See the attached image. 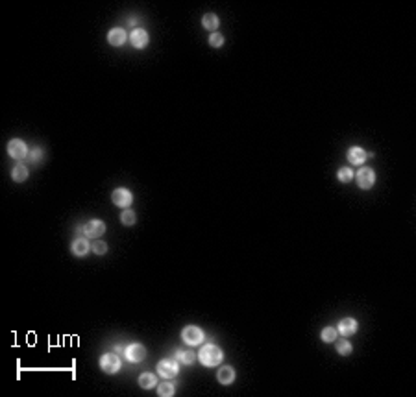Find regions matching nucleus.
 Returning <instances> with one entry per match:
<instances>
[{
  "instance_id": "f257e3e1",
  "label": "nucleus",
  "mask_w": 416,
  "mask_h": 397,
  "mask_svg": "<svg viewBox=\"0 0 416 397\" xmlns=\"http://www.w3.org/2000/svg\"><path fill=\"white\" fill-rule=\"evenodd\" d=\"M222 358H224V353H222V349H220L219 346H215V344H207V346H204V348L200 349V353H198V360L204 364V366H207V368L219 366V364L222 362Z\"/></svg>"
},
{
  "instance_id": "f03ea898",
  "label": "nucleus",
  "mask_w": 416,
  "mask_h": 397,
  "mask_svg": "<svg viewBox=\"0 0 416 397\" xmlns=\"http://www.w3.org/2000/svg\"><path fill=\"white\" fill-rule=\"evenodd\" d=\"M100 369L104 371V373H107V375H113V373H117L120 369V366H122V362H120V358L115 353H106V355L100 356Z\"/></svg>"
},
{
  "instance_id": "7ed1b4c3",
  "label": "nucleus",
  "mask_w": 416,
  "mask_h": 397,
  "mask_svg": "<svg viewBox=\"0 0 416 397\" xmlns=\"http://www.w3.org/2000/svg\"><path fill=\"white\" fill-rule=\"evenodd\" d=\"M80 229H82V233L87 238H98L106 233V223L102 222V220H98V218H92L85 225H82Z\"/></svg>"
},
{
  "instance_id": "20e7f679",
  "label": "nucleus",
  "mask_w": 416,
  "mask_h": 397,
  "mask_svg": "<svg viewBox=\"0 0 416 397\" xmlns=\"http://www.w3.org/2000/svg\"><path fill=\"white\" fill-rule=\"evenodd\" d=\"M111 202H113L117 207L128 209V207L134 203V194H132V190H128V188L119 187L111 192Z\"/></svg>"
},
{
  "instance_id": "39448f33",
  "label": "nucleus",
  "mask_w": 416,
  "mask_h": 397,
  "mask_svg": "<svg viewBox=\"0 0 416 397\" xmlns=\"http://www.w3.org/2000/svg\"><path fill=\"white\" fill-rule=\"evenodd\" d=\"M182 338L189 346H198V344H202V340H204V331L200 327H196V325H187L182 331Z\"/></svg>"
},
{
  "instance_id": "423d86ee",
  "label": "nucleus",
  "mask_w": 416,
  "mask_h": 397,
  "mask_svg": "<svg viewBox=\"0 0 416 397\" xmlns=\"http://www.w3.org/2000/svg\"><path fill=\"white\" fill-rule=\"evenodd\" d=\"M7 153H9V157L21 161L28 155V146H26V142H24V140L11 139L9 142H7Z\"/></svg>"
},
{
  "instance_id": "0eeeda50",
  "label": "nucleus",
  "mask_w": 416,
  "mask_h": 397,
  "mask_svg": "<svg viewBox=\"0 0 416 397\" xmlns=\"http://www.w3.org/2000/svg\"><path fill=\"white\" fill-rule=\"evenodd\" d=\"M178 371H180V366L172 358H163L161 362H157V373L163 379H172V377L178 375Z\"/></svg>"
},
{
  "instance_id": "6e6552de",
  "label": "nucleus",
  "mask_w": 416,
  "mask_h": 397,
  "mask_svg": "<svg viewBox=\"0 0 416 397\" xmlns=\"http://www.w3.org/2000/svg\"><path fill=\"white\" fill-rule=\"evenodd\" d=\"M375 183V172L372 168H361L357 172V185H359L363 190H368L372 188Z\"/></svg>"
},
{
  "instance_id": "1a4fd4ad",
  "label": "nucleus",
  "mask_w": 416,
  "mask_h": 397,
  "mask_svg": "<svg viewBox=\"0 0 416 397\" xmlns=\"http://www.w3.org/2000/svg\"><path fill=\"white\" fill-rule=\"evenodd\" d=\"M144 356H146V349L142 344H130L126 348V358L130 362L139 364L141 360H144Z\"/></svg>"
},
{
  "instance_id": "9d476101",
  "label": "nucleus",
  "mask_w": 416,
  "mask_h": 397,
  "mask_svg": "<svg viewBox=\"0 0 416 397\" xmlns=\"http://www.w3.org/2000/svg\"><path fill=\"white\" fill-rule=\"evenodd\" d=\"M357 329H359V323L353 320V318H342V320L339 321V325H337V331H339V335L342 336H352L357 333Z\"/></svg>"
},
{
  "instance_id": "9b49d317",
  "label": "nucleus",
  "mask_w": 416,
  "mask_h": 397,
  "mask_svg": "<svg viewBox=\"0 0 416 397\" xmlns=\"http://www.w3.org/2000/svg\"><path fill=\"white\" fill-rule=\"evenodd\" d=\"M130 41H132V44H134V48H144L150 41L148 32H146V30H142V28H135L134 32L130 34Z\"/></svg>"
},
{
  "instance_id": "f8f14e48",
  "label": "nucleus",
  "mask_w": 416,
  "mask_h": 397,
  "mask_svg": "<svg viewBox=\"0 0 416 397\" xmlns=\"http://www.w3.org/2000/svg\"><path fill=\"white\" fill-rule=\"evenodd\" d=\"M89 250H91V242L87 240V237L76 238L71 246L72 255H76V257H85V255L89 253Z\"/></svg>"
},
{
  "instance_id": "ddd939ff",
  "label": "nucleus",
  "mask_w": 416,
  "mask_h": 397,
  "mask_svg": "<svg viewBox=\"0 0 416 397\" xmlns=\"http://www.w3.org/2000/svg\"><path fill=\"white\" fill-rule=\"evenodd\" d=\"M126 39H128V34L120 28V26L111 28L109 30V34H107V41H109L111 46H122V44L126 43Z\"/></svg>"
},
{
  "instance_id": "4468645a",
  "label": "nucleus",
  "mask_w": 416,
  "mask_h": 397,
  "mask_svg": "<svg viewBox=\"0 0 416 397\" xmlns=\"http://www.w3.org/2000/svg\"><path fill=\"white\" fill-rule=\"evenodd\" d=\"M346 157H348V161H350L352 165H363V163L368 159V153L361 146H352L348 150V155H346Z\"/></svg>"
},
{
  "instance_id": "2eb2a0df",
  "label": "nucleus",
  "mask_w": 416,
  "mask_h": 397,
  "mask_svg": "<svg viewBox=\"0 0 416 397\" xmlns=\"http://www.w3.org/2000/svg\"><path fill=\"white\" fill-rule=\"evenodd\" d=\"M217 379L220 384H231L235 381V369L231 366H222L217 373Z\"/></svg>"
},
{
  "instance_id": "dca6fc26",
  "label": "nucleus",
  "mask_w": 416,
  "mask_h": 397,
  "mask_svg": "<svg viewBox=\"0 0 416 397\" xmlns=\"http://www.w3.org/2000/svg\"><path fill=\"white\" fill-rule=\"evenodd\" d=\"M30 176V170L26 165H15L13 170H11V179H13L15 183H22L26 181Z\"/></svg>"
},
{
  "instance_id": "f3484780",
  "label": "nucleus",
  "mask_w": 416,
  "mask_h": 397,
  "mask_svg": "<svg viewBox=\"0 0 416 397\" xmlns=\"http://www.w3.org/2000/svg\"><path fill=\"white\" fill-rule=\"evenodd\" d=\"M155 384H157V377H155L154 373H150V371H144V373H141V375H139V386H141V388H144V390H150V388H154Z\"/></svg>"
},
{
  "instance_id": "a211bd4d",
  "label": "nucleus",
  "mask_w": 416,
  "mask_h": 397,
  "mask_svg": "<svg viewBox=\"0 0 416 397\" xmlns=\"http://www.w3.org/2000/svg\"><path fill=\"white\" fill-rule=\"evenodd\" d=\"M219 17L215 13H205L204 17H202V26H204L205 30H211V32H215V30L219 28Z\"/></svg>"
},
{
  "instance_id": "6ab92c4d",
  "label": "nucleus",
  "mask_w": 416,
  "mask_h": 397,
  "mask_svg": "<svg viewBox=\"0 0 416 397\" xmlns=\"http://www.w3.org/2000/svg\"><path fill=\"white\" fill-rule=\"evenodd\" d=\"M135 222H137V215H135V211L124 209L122 213H120V223H122V225L130 227V225H135Z\"/></svg>"
},
{
  "instance_id": "aec40b11",
  "label": "nucleus",
  "mask_w": 416,
  "mask_h": 397,
  "mask_svg": "<svg viewBox=\"0 0 416 397\" xmlns=\"http://www.w3.org/2000/svg\"><path fill=\"white\" fill-rule=\"evenodd\" d=\"M337 336H339V331L335 327H324L322 329V333H320V338H322V342H325V344L335 342L337 340Z\"/></svg>"
},
{
  "instance_id": "412c9836",
  "label": "nucleus",
  "mask_w": 416,
  "mask_h": 397,
  "mask_svg": "<svg viewBox=\"0 0 416 397\" xmlns=\"http://www.w3.org/2000/svg\"><path fill=\"white\" fill-rule=\"evenodd\" d=\"M176 388H174V384H170V383H165L163 381L159 386H157V396L159 397H172L174 394H176Z\"/></svg>"
},
{
  "instance_id": "4be33fe9",
  "label": "nucleus",
  "mask_w": 416,
  "mask_h": 397,
  "mask_svg": "<svg viewBox=\"0 0 416 397\" xmlns=\"http://www.w3.org/2000/svg\"><path fill=\"white\" fill-rule=\"evenodd\" d=\"M337 179H339L340 183H350L353 179V170L350 167L339 168V172H337Z\"/></svg>"
},
{
  "instance_id": "5701e85b",
  "label": "nucleus",
  "mask_w": 416,
  "mask_h": 397,
  "mask_svg": "<svg viewBox=\"0 0 416 397\" xmlns=\"http://www.w3.org/2000/svg\"><path fill=\"white\" fill-rule=\"evenodd\" d=\"M176 356H178V360H180V362H182V364H187V366L196 360V355H194L192 351H178V355H176Z\"/></svg>"
},
{
  "instance_id": "b1692460",
  "label": "nucleus",
  "mask_w": 416,
  "mask_h": 397,
  "mask_svg": "<svg viewBox=\"0 0 416 397\" xmlns=\"http://www.w3.org/2000/svg\"><path fill=\"white\" fill-rule=\"evenodd\" d=\"M224 35L222 34H219V32H213L211 35H209V44H211L213 48H220L222 44H224Z\"/></svg>"
},
{
  "instance_id": "393cba45",
  "label": "nucleus",
  "mask_w": 416,
  "mask_h": 397,
  "mask_svg": "<svg viewBox=\"0 0 416 397\" xmlns=\"http://www.w3.org/2000/svg\"><path fill=\"white\" fill-rule=\"evenodd\" d=\"M91 250L96 255H104V253H107V244L104 240H94V242H91Z\"/></svg>"
},
{
  "instance_id": "a878e982",
  "label": "nucleus",
  "mask_w": 416,
  "mask_h": 397,
  "mask_svg": "<svg viewBox=\"0 0 416 397\" xmlns=\"http://www.w3.org/2000/svg\"><path fill=\"white\" fill-rule=\"evenodd\" d=\"M337 353L342 356L350 355V353H352V344L348 340H340L339 344H337Z\"/></svg>"
}]
</instances>
